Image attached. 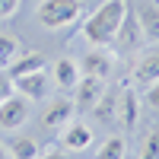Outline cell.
I'll return each mask as SVG.
<instances>
[{
    "label": "cell",
    "mask_w": 159,
    "mask_h": 159,
    "mask_svg": "<svg viewBox=\"0 0 159 159\" xmlns=\"http://www.w3.org/2000/svg\"><path fill=\"white\" fill-rule=\"evenodd\" d=\"M10 96H13V80H10V73L0 70V102L10 99Z\"/></svg>",
    "instance_id": "cell-20"
},
{
    "label": "cell",
    "mask_w": 159,
    "mask_h": 159,
    "mask_svg": "<svg viewBox=\"0 0 159 159\" xmlns=\"http://www.w3.org/2000/svg\"><path fill=\"white\" fill-rule=\"evenodd\" d=\"M19 54V38L16 35H0V70H7Z\"/></svg>",
    "instance_id": "cell-18"
},
{
    "label": "cell",
    "mask_w": 159,
    "mask_h": 159,
    "mask_svg": "<svg viewBox=\"0 0 159 159\" xmlns=\"http://www.w3.org/2000/svg\"><path fill=\"white\" fill-rule=\"evenodd\" d=\"M130 10H134V16L140 22V32L147 38V45H159V7L153 0H134Z\"/></svg>",
    "instance_id": "cell-4"
},
{
    "label": "cell",
    "mask_w": 159,
    "mask_h": 159,
    "mask_svg": "<svg viewBox=\"0 0 159 159\" xmlns=\"http://www.w3.org/2000/svg\"><path fill=\"white\" fill-rule=\"evenodd\" d=\"M29 121V99L25 96H10L0 102V130H16Z\"/></svg>",
    "instance_id": "cell-5"
},
{
    "label": "cell",
    "mask_w": 159,
    "mask_h": 159,
    "mask_svg": "<svg viewBox=\"0 0 159 159\" xmlns=\"http://www.w3.org/2000/svg\"><path fill=\"white\" fill-rule=\"evenodd\" d=\"M7 153L10 159H38L42 153H38V143L32 137H16V140H10L7 143Z\"/></svg>",
    "instance_id": "cell-16"
},
{
    "label": "cell",
    "mask_w": 159,
    "mask_h": 159,
    "mask_svg": "<svg viewBox=\"0 0 159 159\" xmlns=\"http://www.w3.org/2000/svg\"><path fill=\"white\" fill-rule=\"evenodd\" d=\"M19 10V0H0V19H7L13 16V13Z\"/></svg>",
    "instance_id": "cell-21"
},
{
    "label": "cell",
    "mask_w": 159,
    "mask_h": 159,
    "mask_svg": "<svg viewBox=\"0 0 159 159\" xmlns=\"http://www.w3.org/2000/svg\"><path fill=\"white\" fill-rule=\"evenodd\" d=\"M83 16V0H42L35 7V19L42 29H67Z\"/></svg>",
    "instance_id": "cell-2"
},
{
    "label": "cell",
    "mask_w": 159,
    "mask_h": 159,
    "mask_svg": "<svg viewBox=\"0 0 159 159\" xmlns=\"http://www.w3.org/2000/svg\"><path fill=\"white\" fill-rule=\"evenodd\" d=\"M70 121H73V102L70 99H54L42 111V124L48 130H61V127H67Z\"/></svg>",
    "instance_id": "cell-11"
},
{
    "label": "cell",
    "mask_w": 159,
    "mask_h": 159,
    "mask_svg": "<svg viewBox=\"0 0 159 159\" xmlns=\"http://www.w3.org/2000/svg\"><path fill=\"white\" fill-rule=\"evenodd\" d=\"M156 80H159V48H150V51H143L137 57V64H134V83L147 89Z\"/></svg>",
    "instance_id": "cell-9"
},
{
    "label": "cell",
    "mask_w": 159,
    "mask_h": 159,
    "mask_svg": "<svg viewBox=\"0 0 159 159\" xmlns=\"http://www.w3.org/2000/svg\"><path fill=\"white\" fill-rule=\"evenodd\" d=\"M35 70H48V64H45V54H38V51H25V54H16V61L7 67L10 80H16V76H25V73H35Z\"/></svg>",
    "instance_id": "cell-13"
},
{
    "label": "cell",
    "mask_w": 159,
    "mask_h": 159,
    "mask_svg": "<svg viewBox=\"0 0 159 159\" xmlns=\"http://www.w3.org/2000/svg\"><path fill=\"white\" fill-rule=\"evenodd\" d=\"M102 92H105V80H99V76H80V83L73 86V105L76 108H96V102L102 99Z\"/></svg>",
    "instance_id": "cell-8"
},
{
    "label": "cell",
    "mask_w": 159,
    "mask_h": 159,
    "mask_svg": "<svg viewBox=\"0 0 159 159\" xmlns=\"http://www.w3.org/2000/svg\"><path fill=\"white\" fill-rule=\"evenodd\" d=\"M38 159H70L67 153H48V156H38Z\"/></svg>",
    "instance_id": "cell-23"
},
{
    "label": "cell",
    "mask_w": 159,
    "mask_h": 159,
    "mask_svg": "<svg viewBox=\"0 0 159 159\" xmlns=\"http://www.w3.org/2000/svg\"><path fill=\"white\" fill-rule=\"evenodd\" d=\"M115 67V57H111V51L105 48V45H96V48H89L83 61H80V70H83L86 76H99V80H108Z\"/></svg>",
    "instance_id": "cell-6"
},
{
    "label": "cell",
    "mask_w": 159,
    "mask_h": 159,
    "mask_svg": "<svg viewBox=\"0 0 159 159\" xmlns=\"http://www.w3.org/2000/svg\"><path fill=\"white\" fill-rule=\"evenodd\" d=\"M13 89L25 96L29 102H45L48 92H51V76L48 70H35V73H25V76H16L13 80Z\"/></svg>",
    "instance_id": "cell-3"
},
{
    "label": "cell",
    "mask_w": 159,
    "mask_h": 159,
    "mask_svg": "<svg viewBox=\"0 0 159 159\" xmlns=\"http://www.w3.org/2000/svg\"><path fill=\"white\" fill-rule=\"evenodd\" d=\"M147 102L153 105V108H159V80H156L153 86H147Z\"/></svg>",
    "instance_id": "cell-22"
},
{
    "label": "cell",
    "mask_w": 159,
    "mask_h": 159,
    "mask_svg": "<svg viewBox=\"0 0 159 159\" xmlns=\"http://www.w3.org/2000/svg\"><path fill=\"white\" fill-rule=\"evenodd\" d=\"M0 159H10V153H7V147L0 143Z\"/></svg>",
    "instance_id": "cell-24"
},
{
    "label": "cell",
    "mask_w": 159,
    "mask_h": 159,
    "mask_svg": "<svg viewBox=\"0 0 159 159\" xmlns=\"http://www.w3.org/2000/svg\"><path fill=\"white\" fill-rule=\"evenodd\" d=\"M115 45L121 51H127V54H134V51H140L143 45H147V38H143V32H140V22H137V16H134L130 7H127L124 22H121V29H118V35H115Z\"/></svg>",
    "instance_id": "cell-7"
},
{
    "label": "cell",
    "mask_w": 159,
    "mask_h": 159,
    "mask_svg": "<svg viewBox=\"0 0 159 159\" xmlns=\"http://www.w3.org/2000/svg\"><path fill=\"white\" fill-rule=\"evenodd\" d=\"M61 143H64V150H70V153H83L86 147H92V130H89V124L70 121L67 127H64V134H61Z\"/></svg>",
    "instance_id": "cell-12"
},
{
    "label": "cell",
    "mask_w": 159,
    "mask_h": 159,
    "mask_svg": "<svg viewBox=\"0 0 159 159\" xmlns=\"http://www.w3.org/2000/svg\"><path fill=\"white\" fill-rule=\"evenodd\" d=\"M137 159H159V127L147 134V140H143V147H140V156H137Z\"/></svg>",
    "instance_id": "cell-19"
},
{
    "label": "cell",
    "mask_w": 159,
    "mask_h": 159,
    "mask_svg": "<svg viewBox=\"0 0 159 159\" xmlns=\"http://www.w3.org/2000/svg\"><path fill=\"white\" fill-rule=\"evenodd\" d=\"M127 156V140L124 137H108L96 150V159H124Z\"/></svg>",
    "instance_id": "cell-17"
},
{
    "label": "cell",
    "mask_w": 159,
    "mask_h": 159,
    "mask_svg": "<svg viewBox=\"0 0 159 159\" xmlns=\"http://www.w3.org/2000/svg\"><path fill=\"white\" fill-rule=\"evenodd\" d=\"M130 0H105L99 10H92V16L83 19V38L89 45H115V35L124 22V13Z\"/></svg>",
    "instance_id": "cell-1"
},
{
    "label": "cell",
    "mask_w": 159,
    "mask_h": 159,
    "mask_svg": "<svg viewBox=\"0 0 159 159\" xmlns=\"http://www.w3.org/2000/svg\"><path fill=\"white\" fill-rule=\"evenodd\" d=\"M140 121V99H137V92L124 86L121 92H118V124H124L127 130H134Z\"/></svg>",
    "instance_id": "cell-10"
},
{
    "label": "cell",
    "mask_w": 159,
    "mask_h": 159,
    "mask_svg": "<svg viewBox=\"0 0 159 159\" xmlns=\"http://www.w3.org/2000/svg\"><path fill=\"white\" fill-rule=\"evenodd\" d=\"M54 83L61 86V89H73L76 83H80V76H83V70H80V64L73 61V57H61V61H54Z\"/></svg>",
    "instance_id": "cell-14"
},
{
    "label": "cell",
    "mask_w": 159,
    "mask_h": 159,
    "mask_svg": "<svg viewBox=\"0 0 159 159\" xmlns=\"http://www.w3.org/2000/svg\"><path fill=\"white\" fill-rule=\"evenodd\" d=\"M92 111H96V118H99L102 124H118V92H108V89H105Z\"/></svg>",
    "instance_id": "cell-15"
}]
</instances>
